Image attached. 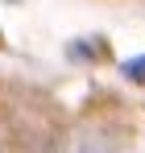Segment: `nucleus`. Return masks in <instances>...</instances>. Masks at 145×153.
Returning <instances> with one entry per match:
<instances>
[{"label": "nucleus", "instance_id": "1", "mask_svg": "<svg viewBox=\"0 0 145 153\" xmlns=\"http://www.w3.org/2000/svg\"><path fill=\"white\" fill-rule=\"evenodd\" d=\"M124 75L133 79V83H145V54H141V58H129V62H124Z\"/></svg>", "mask_w": 145, "mask_h": 153}]
</instances>
